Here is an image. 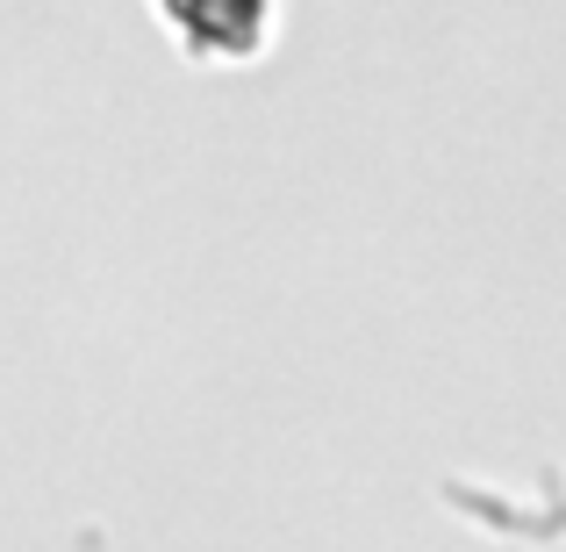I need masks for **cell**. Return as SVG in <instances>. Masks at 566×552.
<instances>
[{
  "label": "cell",
  "mask_w": 566,
  "mask_h": 552,
  "mask_svg": "<svg viewBox=\"0 0 566 552\" xmlns=\"http://www.w3.org/2000/svg\"><path fill=\"white\" fill-rule=\"evenodd\" d=\"M187 65H251L280 29V0H151Z\"/></svg>",
  "instance_id": "6da1fadb"
}]
</instances>
